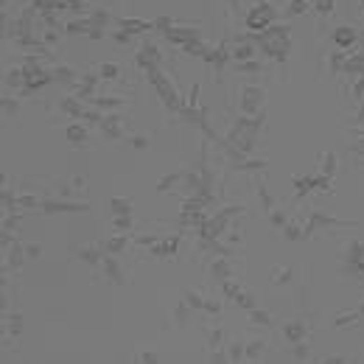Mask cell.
I'll list each match as a JSON object with an SVG mask.
<instances>
[{
    "mask_svg": "<svg viewBox=\"0 0 364 364\" xmlns=\"http://www.w3.org/2000/svg\"><path fill=\"white\" fill-rule=\"evenodd\" d=\"M274 14H277V11H274V6L269 3V0H264V3H255V9L247 14V20H244V23H247L249 31L261 34V31H266V28L274 23Z\"/></svg>",
    "mask_w": 364,
    "mask_h": 364,
    "instance_id": "obj_1",
    "label": "cell"
},
{
    "mask_svg": "<svg viewBox=\"0 0 364 364\" xmlns=\"http://www.w3.org/2000/svg\"><path fill=\"white\" fill-rule=\"evenodd\" d=\"M42 213H79V210H90L87 202H62V199H42L39 202Z\"/></svg>",
    "mask_w": 364,
    "mask_h": 364,
    "instance_id": "obj_2",
    "label": "cell"
},
{
    "mask_svg": "<svg viewBox=\"0 0 364 364\" xmlns=\"http://www.w3.org/2000/svg\"><path fill=\"white\" fill-rule=\"evenodd\" d=\"M264 101V90L261 87H244L241 90V115H255Z\"/></svg>",
    "mask_w": 364,
    "mask_h": 364,
    "instance_id": "obj_3",
    "label": "cell"
},
{
    "mask_svg": "<svg viewBox=\"0 0 364 364\" xmlns=\"http://www.w3.org/2000/svg\"><path fill=\"white\" fill-rule=\"evenodd\" d=\"M280 333L286 336V342L297 345V342H303V339L308 336V328H306V322H303V319H289V322H283Z\"/></svg>",
    "mask_w": 364,
    "mask_h": 364,
    "instance_id": "obj_4",
    "label": "cell"
},
{
    "mask_svg": "<svg viewBox=\"0 0 364 364\" xmlns=\"http://www.w3.org/2000/svg\"><path fill=\"white\" fill-rule=\"evenodd\" d=\"M356 42H359V34H356V28H350V26L333 28V45H336L339 51H350Z\"/></svg>",
    "mask_w": 364,
    "mask_h": 364,
    "instance_id": "obj_5",
    "label": "cell"
},
{
    "mask_svg": "<svg viewBox=\"0 0 364 364\" xmlns=\"http://www.w3.org/2000/svg\"><path fill=\"white\" fill-rule=\"evenodd\" d=\"M101 135L110 137V140H118V137H123V118L118 115V112H112V115H104V121H101Z\"/></svg>",
    "mask_w": 364,
    "mask_h": 364,
    "instance_id": "obj_6",
    "label": "cell"
},
{
    "mask_svg": "<svg viewBox=\"0 0 364 364\" xmlns=\"http://www.w3.org/2000/svg\"><path fill=\"white\" fill-rule=\"evenodd\" d=\"M101 266H104V274H106V280H110L112 286H123V283H126V274L121 272V264L115 261V255H104Z\"/></svg>",
    "mask_w": 364,
    "mask_h": 364,
    "instance_id": "obj_7",
    "label": "cell"
},
{
    "mask_svg": "<svg viewBox=\"0 0 364 364\" xmlns=\"http://www.w3.org/2000/svg\"><path fill=\"white\" fill-rule=\"evenodd\" d=\"M65 135H68V143H70V146L81 148V146H87V135H90V132H87V123L73 121V123H68Z\"/></svg>",
    "mask_w": 364,
    "mask_h": 364,
    "instance_id": "obj_8",
    "label": "cell"
},
{
    "mask_svg": "<svg viewBox=\"0 0 364 364\" xmlns=\"http://www.w3.org/2000/svg\"><path fill=\"white\" fill-rule=\"evenodd\" d=\"M76 258H79L81 264L98 266L101 261H104V247H98V244H90V247H81V249H76Z\"/></svg>",
    "mask_w": 364,
    "mask_h": 364,
    "instance_id": "obj_9",
    "label": "cell"
},
{
    "mask_svg": "<svg viewBox=\"0 0 364 364\" xmlns=\"http://www.w3.org/2000/svg\"><path fill=\"white\" fill-rule=\"evenodd\" d=\"M210 274L219 280V283H222V280H227V277H232V266H230L227 255H219V258L210 261Z\"/></svg>",
    "mask_w": 364,
    "mask_h": 364,
    "instance_id": "obj_10",
    "label": "cell"
},
{
    "mask_svg": "<svg viewBox=\"0 0 364 364\" xmlns=\"http://www.w3.org/2000/svg\"><path fill=\"white\" fill-rule=\"evenodd\" d=\"M190 314H194V308H190L188 303L182 300V303H177V306H174V311H171V319H174L177 328H185V325L190 322Z\"/></svg>",
    "mask_w": 364,
    "mask_h": 364,
    "instance_id": "obj_11",
    "label": "cell"
},
{
    "mask_svg": "<svg viewBox=\"0 0 364 364\" xmlns=\"http://www.w3.org/2000/svg\"><path fill=\"white\" fill-rule=\"evenodd\" d=\"M3 81H6V87H9L11 93H14V90H23V87H26V70H23V68H11L9 73H6Z\"/></svg>",
    "mask_w": 364,
    "mask_h": 364,
    "instance_id": "obj_12",
    "label": "cell"
},
{
    "mask_svg": "<svg viewBox=\"0 0 364 364\" xmlns=\"http://www.w3.org/2000/svg\"><path fill=\"white\" fill-rule=\"evenodd\" d=\"M118 26L123 28V31H129V34H143V31H152L154 28V23H143V20H132V17H126V20H118Z\"/></svg>",
    "mask_w": 364,
    "mask_h": 364,
    "instance_id": "obj_13",
    "label": "cell"
},
{
    "mask_svg": "<svg viewBox=\"0 0 364 364\" xmlns=\"http://www.w3.org/2000/svg\"><path fill=\"white\" fill-rule=\"evenodd\" d=\"M101 247H104L106 255H118V252H123V249H126V235H121V232H118V235H112L110 241H104Z\"/></svg>",
    "mask_w": 364,
    "mask_h": 364,
    "instance_id": "obj_14",
    "label": "cell"
},
{
    "mask_svg": "<svg viewBox=\"0 0 364 364\" xmlns=\"http://www.w3.org/2000/svg\"><path fill=\"white\" fill-rule=\"evenodd\" d=\"M336 163H339V160H336V154H333V152L322 154V157H319V174L333 177V174H336Z\"/></svg>",
    "mask_w": 364,
    "mask_h": 364,
    "instance_id": "obj_15",
    "label": "cell"
},
{
    "mask_svg": "<svg viewBox=\"0 0 364 364\" xmlns=\"http://www.w3.org/2000/svg\"><path fill=\"white\" fill-rule=\"evenodd\" d=\"M23 261H28V255H26V247H9V269H20L23 266Z\"/></svg>",
    "mask_w": 364,
    "mask_h": 364,
    "instance_id": "obj_16",
    "label": "cell"
},
{
    "mask_svg": "<svg viewBox=\"0 0 364 364\" xmlns=\"http://www.w3.org/2000/svg\"><path fill=\"white\" fill-rule=\"evenodd\" d=\"M110 210H112V216H123V213H132V199H126V196H115V199L110 202Z\"/></svg>",
    "mask_w": 364,
    "mask_h": 364,
    "instance_id": "obj_17",
    "label": "cell"
},
{
    "mask_svg": "<svg viewBox=\"0 0 364 364\" xmlns=\"http://www.w3.org/2000/svg\"><path fill=\"white\" fill-rule=\"evenodd\" d=\"M241 291H244V289H241V286H238L232 277L222 280V297H224V300H232V303H235V297L241 294Z\"/></svg>",
    "mask_w": 364,
    "mask_h": 364,
    "instance_id": "obj_18",
    "label": "cell"
},
{
    "mask_svg": "<svg viewBox=\"0 0 364 364\" xmlns=\"http://www.w3.org/2000/svg\"><path fill=\"white\" fill-rule=\"evenodd\" d=\"M90 104L98 106V110H121V106H123V98H104V95H95Z\"/></svg>",
    "mask_w": 364,
    "mask_h": 364,
    "instance_id": "obj_19",
    "label": "cell"
},
{
    "mask_svg": "<svg viewBox=\"0 0 364 364\" xmlns=\"http://www.w3.org/2000/svg\"><path fill=\"white\" fill-rule=\"evenodd\" d=\"M182 300L188 303V306L194 308V311H205V297H202L196 289H188V291H185V297H182Z\"/></svg>",
    "mask_w": 364,
    "mask_h": 364,
    "instance_id": "obj_20",
    "label": "cell"
},
{
    "mask_svg": "<svg viewBox=\"0 0 364 364\" xmlns=\"http://www.w3.org/2000/svg\"><path fill=\"white\" fill-rule=\"evenodd\" d=\"M247 314H249V322H252V325L272 328V317H269V311H264V308H252V311H247Z\"/></svg>",
    "mask_w": 364,
    "mask_h": 364,
    "instance_id": "obj_21",
    "label": "cell"
},
{
    "mask_svg": "<svg viewBox=\"0 0 364 364\" xmlns=\"http://www.w3.org/2000/svg\"><path fill=\"white\" fill-rule=\"evenodd\" d=\"M291 269H286V266H274L272 269V274H269V280L272 283H277V286H286V283H291Z\"/></svg>",
    "mask_w": 364,
    "mask_h": 364,
    "instance_id": "obj_22",
    "label": "cell"
},
{
    "mask_svg": "<svg viewBox=\"0 0 364 364\" xmlns=\"http://www.w3.org/2000/svg\"><path fill=\"white\" fill-rule=\"evenodd\" d=\"M291 185H294V194H297V196H308V194L314 190L311 177H294V180H291Z\"/></svg>",
    "mask_w": 364,
    "mask_h": 364,
    "instance_id": "obj_23",
    "label": "cell"
},
{
    "mask_svg": "<svg viewBox=\"0 0 364 364\" xmlns=\"http://www.w3.org/2000/svg\"><path fill=\"white\" fill-rule=\"evenodd\" d=\"M235 306L244 308V311H252V308H258V300H255L252 291H241V294L235 297Z\"/></svg>",
    "mask_w": 364,
    "mask_h": 364,
    "instance_id": "obj_24",
    "label": "cell"
},
{
    "mask_svg": "<svg viewBox=\"0 0 364 364\" xmlns=\"http://www.w3.org/2000/svg\"><path fill=\"white\" fill-rule=\"evenodd\" d=\"M98 70V76L104 81H112V79H118V76H121V68H118L115 62H106V65H101V68H95Z\"/></svg>",
    "mask_w": 364,
    "mask_h": 364,
    "instance_id": "obj_25",
    "label": "cell"
},
{
    "mask_svg": "<svg viewBox=\"0 0 364 364\" xmlns=\"http://www.w3.org/2000/svg\"><path fill=\"white\" fill-rule=\"evenodd\" d=\"M232 59L235 62H247V59H255V45H238V48H232Z\"/></svg>",
    "mask_w": 364,
    "mask_h": 364,
    "instance_id": "obj_26",
    "label": "cell"
},
{
    "mask_svg": "<svg viewBox=\"0 0 364 364\" xmlns=\"http://www.w3.org/2000/svg\"><path fill=\"white\" fill-rule=\"evenodd\" d=\"M135 224H132V213H123V216H115L112 219V230L115 232H129Z\"/></svg>",
    "mask_w": 364,
    "mask_h": 364,
    "instance_id": "obj_27",
    "label": "cell"
},
{
    "mask_svg": "<svg viewBox=\"0 0 364 364\" xmlns=\"http://www.w3.org/2000/svg\"><path fill=\"white\" fill-rule=\"evenodd\" d=\"M227 356H230V361H244V359H247V345H244V342L227 345Z\"/></svg>",
    "mask_w": 364,
    "mask_h": 364,
    "instance_id": "obj_28",
    "label": "cell"
},
{
    "mask_svg": "<svg viewBox=\"0 0 364 364\" xmlns=\"http://www.w3.org/2000/svg\"><path fill=\"white\" fill-rule=\"evenodd\" d=\"M182 174H185V171H174V174H165L163 180L157 182V190H160V194H163V190H171V188H174L177 182H182V180H180Z\"/></svg>",
    "mask_w": 364,
    "mask_h": 364,
    "instance_id": "obj_29",
    "label": "cell"
},
{
    "mask_svg": "<svg viewBox=\"0 0 364 364\" xmlns=\"http://www.w3.org/2000/svg\"><path fill=\"white\" fill-rule=\"evenodd\" d=\"M283 235L289 238V241H303V238H306V232H303V227H300V224L289 222V224L283 227Z\"/></svg>",
    "mask_w": 364,
    "mask_h": 364,
    "instance_id": "obj_30",
    "label": "cell"
},
{
    "mask_svg": "<svg viewBox=\"0 0 364 364\" xmlns=\"http://www.w3.org/2000/svg\"><path fill=\"white\" fill-rule=\"evenodd\" d=\"M308 9H311V0H291V3H289V17L306 14Z\"/></svg>",
    "mask_w": 364,
    "mask_h": 364,
    "instance_id": "obj_31",
    "label": "cell"
},
{
    "mask_svg": "<svg viewBox=\"0 0 364 364\" xmlns=\"http://www.w3.org/2000/svg\"><path fill=\"white\" fill-rule=\"evenodd\" d=\"M222 342H224V331L222 328H210V331H207V348L216 350Z\"/></svg>",
    "mask_w": 364,
    "mask_h": 364,
    "instance_id": "obj_32",
    "label": "cell"
},
{
    "mask_svg": "<svg viewBox=\"0 0 364 364\" xmlns=\"http://www.w3.org/2000/svg\"><path fill=\"white\" fill-rule=\"evenodd\" d=\"M235 70H238V73H258V70H261V62H258V59H247V62H235Z\"/></svg>",
    "mask_w": 364,
    "mask_h": 364,
    "instance_id": "obj_33",
    "label": "cell"
},
{
    "mask_svg": "<svg viewBox=\"0 0 364 364\" xmlns=\"http://www.w3.org/2000/svg\"><path fill=\"white\" fill-rule=\"evenodd\" d=\"M269 222H272V227L283 230L286 224H289V216H286L283 210H269Z\"/></svg>",
    "mask_w": 364,
    "mask_h": 364,
    "instance_id": "obj_34",
    "label": "cell"
},
{
    "mask_svg": "<svg viewBox=\"0 0 364 364\" xmlns=\"http://www.w3.org/2000/svg\"><path fill=\"white\" fill-rule=\"evenodd\" d=\"M3 112H6V115H17V112H20V98L6 95V98H3Z\"/></svg>",
    "mask_w": 364,
    "mask_h": 364,
    "instance_id": "obj_35",
    "label": "cell"
},
{
    "mask_svg": "<svg viewBox=\"0 0 364 364\" xmlns=\"http://www.w3.org/2000/svg\"><path fill=\"white\" fill-rule=\"evenodd\" d=\"M264 339H255V342H247V359H258L261 353H264Z\"/></svg>",
    "mask_w": 364,
    "mask_h": 364,
    "instance_id": "obj_36",
    "label": "cell"
},
{
    "mask_svg": "<svg viewBox=\"0 0 364 364\" xmlns=\"http://www.w3.org/2000/svg\"><path fill=\"white\" fill-rule=\"evenodd\" d=\"M359 319H361V314H348V317H336V319H333V325H336V328H353Z\"/></svg>",
    "mask_w": 364,
    "mask_h": 364,
    "instance_id": "obj_37",
    "label": "cell"
},
{
    "mask_svg": "<svg viewBox=\"0 0 364 364\" xmlns=\"http://www.w3.org/2000/svg\"><path fill=\"white\" fill-rule=\"evenodd\" d=\"M314 9H317V14H322V17H328L333 11V0H314Z\"/></svg>",
    "mask_w": 364,
    "mask_h": 364,
    "instance_id": "obj_38",
    "label": "cell"
},
{
    "mask_svg": "<svg viewBox=\"0 0 364 364\" xmlns=\"http://www.w3.org/2000/svg\"><path fill=\"white\" fill-rule=\"evenodd\" d=\"M39 202H42V199H37V196H28V194H23V196H17V207H37L39 205Z\"/></svg>",
    "mask_w": 364,
    "mask_h": 364,
    "instance_id": "obj_39",
    "label": "cell"
},
{
    "mask_svg": "<svg viewBox=\"0 0 364 364\" xmlns=\"http://www.w3.org/2000/svg\"><path fill=\"white\" fill-rule=\"evenodd\" d=\"M112 39H115V42L118 45H129V42H135V34H129V31H123V28H121V31H115V34H112Z\"/></svg>",
    "mask_w": 364,
    "mask_h": 364,
    "instance_id": "obj_40",
    "label": "cell"
},
{
    "mask_svg": "<svg viewBox=\"0 0 364 364\" xmlns=\"http://www.w3.org/2000/svg\"><path fill=\"white\" fill-rule=\"evenodd\" d=\"M308 356H311V350H308V345H306V339L303 342H297L294 345V359H300V361H306Z\"/></svg>",
    "mask_w": 364,
    "mask_h": 364,
    "instance_id": "obj_41",
    "label": "cell"
},
{
    "mask_svg": "<svg viewBox=\"0 0 364 364\" xmlns=\"http://www.w3.org/2000/svg\"><path fill=\"white\" fill-rule=\"evenodd\" d=\"M258 196H261V202H264V207H266V210H274V199L269 196V190H266L264 185H258Z\"/></svg>",
    "mask_w": 364,
    "mask_h": 364,
    "instance_id": "obj_42",
    "label": "cell"
},
{
    "mask_svg": "<svg viewBox=\"0 0 364 364\" xmlns=\"http://www.w3.org/2000/svg\"><path fill=\"white\" fill-rule=\"evenodd\" d=\"M26 255H28V261H37L39 255H42V244H26Z\"/></svg>",
    "mask_w": 364,
    "mask_h": 364,
    "instance_id": "obj_43",
    "label": "cell"
},
{
    "mask_svg": "<svg viewBox=\"0 0 364 364\" xmlns=\"http://www.w3.org/2000/svg\"><path fill=\"white\" fill-rule=\"evenodd\" d=\"M205 314L219 317V314H222V303H219V300H205Z\"/></svg>",
    "mask_w": 364,
    "mask_h": 364,
    "instance_id": "obj_44",
    "label": "cell"
},
{
    "mask_svg": "<svg viewBox=\"0 0 364 364\" xmlns=\"http://www.w3.org/2000/svg\"><path fill=\"white\" fill-rule=\"evenodd\" d=\"M106 20H110V11H93V17H90V23L93 26H106Z\"/></svg>",
    "mask_w": 364,
    "mask_h": 364,
    "instance_id": "obj_45",
    "label": "cell"
},
{
    "mask_svg": "<svg viewBox=\"0 0 364 364\" xmlns=\"http://www.w3.org/2000/svg\"><path fill=\"white\" fill-rule=\"evenodd\" d=\"M129 143H132V148H137V152L148 148V137H143V135H132V137H129Z\"/></svg>",
    "mask_w": 364,
    "mask_h": 364,
    "instance_id": "obj_46",
    "label": "cell"
},
{
    "mask_svg": "<svg viewBox=\"0 0 364 364\" xmlns=\"http://www.w3.org/2000/svg\"><path fill=\"white\" fill-rule=\"evenodd\" d=\"M20 325H23V319H20V314H11V325H9V336H20Z\"/></svg>",
    "mask_w": 364,
    "mask_h": 364,
    "instance_id": "obj_47",
    "label": "cell"
},
{
    "mask_svg": "<svg viewBox=\"0 0 364 364\" xmlns=\"http://www.w3.org/2000/svg\"><path fill=\"white\" fill-rule=\"evenodd\" d=\"M137 361H146V364H154V361H160V356L154 353V350H143L140 356H137Z\"/></svg>",
    "mask_w": 364,
    "mask_h": 364,
    "instance_id": "obj_48",
    "label": "cell"
},
{
    "mask_svg": "<svg viewBox=\"0 0 364 364\" xmlns=\"http://www.w3.org/2000/svg\"><path fill=\"white\" fill-rule=\"evenodd\" d=\"M157 241H160V235H140L137 238V244H140V247H148V249H152Z\"/></svg>",
    "mask_w": 364,
    "mask_h": 364,
    "instance_id": "obj_49",
    "label": "cell"
},
{
    "mask_svg": "<svg viewBox=\"0 0 364 364\" xmlns=\"http://www.w3.org/2000/svg\"><path fill=\"white\" fill-rule=\"evenodd\" d=\"M17 224H20V216H14V213L3 219V230H17Z\"/></svg>",
    "mask_w": 364,
    "mask_h": 364,
    "instance_id": "obj_50",
    "label": "cell"
},
{
    "mask_svg": "<svg viewBox=\"0 0 364 364\" xmlns=\"http://www.w3.org/2000/svg\"><path fill=\"white\" fill-rule=\"evenodd\" d=\"M42 42H45V45H56V42H59V34H56V31H45V34H42Z\"/></svg>",
    "mask_w": 364,
    "mask_h": 364,
    "instance_id": "obj_51",
    "label": "cell"
},
{
    "mask_svg": "<svg viewBox=\"0 0 364 364\" xmlns=\"http://www.w3.org/2000/svg\"><path fill=\"white\" fill-rule=\"evenodd\" d=\"M227 244H241V232H227Z\"/></svg>",
    "mask_w": 364,
    "mask_h": 364,
    "instance_id": "obj_52",
    "label": "cell"
},
{
    "mask_svg": "<svg viewBox=\"0 0 364 364\" xmlns=\"http://www.w3.org/2000/svg\"><path fill=\"white\" fill-rule=\"evenodd\" d=\"M325 361H331V364H342V361H345V356H328Z\"/></svg>",
    "mask_w": 364,
    "mask_h": 364,
    "instance_id": "obj_53",
    "label": "cell"
}]
</instances>
